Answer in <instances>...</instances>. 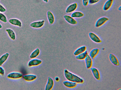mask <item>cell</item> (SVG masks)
Wrapping results in <instances>:
<instances>
[{
	"label": "cell",
	"mask_w": 121,
	"mask_h": 90,
	"mask_svg": "<svg viewBox=\"0 0 121 90\" xmlns=\"http://www.w3.org/2000/svg\"><path fill=\"white\" fill-rule=\"evenodd\" d=\"M113 2V0H107L105 2L103 6V10L105 11L108 10L112 6Z\"/></svg>",
	"instance_id": "15"
},
{
	"label": "cell",
	"mask_w": 121,
	"mask_h": 90,
	"mask_svg": "<svg viewBox=\"0 0 121 90\" xmlns=\"http://www.w3.org/2000/svg\"><path fill=\"white\" fill-rule=\"evenodd\" d=\"M89 0H82V3L83 5L85 6H87L89 4Z\"/></svg>",
	"instance_id": "29"
},
{
	"label": "cell",
	"mask_w": 121,
	"mask_h": 90,
	"mask_svg": "<svg viewBox=\"0 0 121 90\" xmlns=\"http://www.w3.org/2000/svg\"><path fill=\"white\" fill-rule=\"evenodd\" d=\"M89 36L90 39L93 42L96 43H100L102 41L100 38L95 33L90 32L89 33Z\"/></svg>",
	"instance_id": "4"
},
{
	"label": "cell",
	"mask_w": 121,
	"mask_h": 90,
	"mask_svg": "<svg viewBox=\"0 0 121 90\" xmlns=\"http://www.w3.org/2000/svg\"><path fill=\"white\" fill-rule=\"evenodd\" d=\"M9 55V53L6 52L3 54L0 57V66H2L8 59Z\"/></svg>",
	"instance_id": "21"
},
{
	"label": "cell",
	"mask_w": 121,
	"mask_h": 90,
	"mask_svg": "<svg viewBox=\"0 0 121 90\" xmlns=\"http://www.w3.org/2000/svg\"><path fill=\"white\" fill-rule=\"evenodd\" d=\"M23 75L21 73L13 72L9 73L7 75V77L12 79H17L22 77Z\"/></svg>",
	"instance_id": "2"
},
{
	"label": "cell",
	"mask_w": 121,
	"mask_h": 90,
	"mask_svg": "<svg viewBox=\"0 0 121 90\" xmlns=\"http://www.w3.org/2000/svg\"><path fill=\"white\" fill-rule=\"evenodd\" d=\"M121 6H119V8H118V10H119V11H121Z\"/></svg>",
	"instance_id": "31"
},
{
	"label": "cell",
	"mask_w": 121,
	"mask_h": 90,
	"mask_svg": "<svg viewBox=\"0 0 121 90\" xmlns=\"http://www.w3.org/2000/svg\"><path fill=\"white\" fill-rule=\"evenodd\" d=\"M99 51L98 48L93 49L90 52L89 55L92 59H94L98 54Z\"/></svg>",
	"instance_id": "20"
},
{
	"label": "cell",
	"mask_w": 121,
	"mask_h": 90,
	"mask_svg": "<svg viewBox=\"0 0 121 90\" xmlns=\"http://www.w3.org/2000/svg\"><path fill=\"white\" fill-rule=\"evenodd\" d=\"M88 54L87 51L86 50L84 52L76 56V57L78 60H83L85 59Z\"/></svg>",
	"instance_id": "23"
},
{
	"label": "cell",
	"mask_w": 121,
	"mask_h": 90,
	"mask_svg": "<svg viewBox=\"0 0 121 90\" xmlns=\"http://www.w3.org/2000/svg\"><path fill=\"white\" fill-rule=\"evenodd\" d=\"M85 59L86 68L87 69H90L92 65V59L88 54Z\"/></svg>",
	"instance_id": "14"
},
{
	"label": "cell",
	"mask_w": 121,
	"mask_h": 90,
	"mask_svg": "<svg viewBox=\"0 0 121 90\" xmlns=\"http://www.w3.org/2000/svg\"><path fill=\"white\" fill-rule=\"evenodd\" d=\"M6 11V9L2 4H0V12L4 13Z\"/></svg>",
	"instance_id": "27"
},
{
	"label": "cell",
	"mask_w": 121,
	"mask_h": 90,
	"mask_svg": "<svg viewBox=\"0 0 121 90\" xmlns=\"http://www.w3.org/2000/svg\"><path fill=\"white\" fill-rule=\"evenodd\" d=\"M54 82L53 79L51 77H49L48 78L47 81L45 86V90H51L54 85Z\"/></svg>",
	"instance_id": "11"
},
{
	"label": "cell",
	"mask_w": 121,
	"mask_h": 90,
	"mask_svg": "<svg viewBox=\"0 0 121 90\" xmlns=\"http://www.w3.org/2000/svg\"><path fill=\"white\" fill-rule=\"evenodd\" d=\"M55 79L56 81H58L59 80V78L58 77H56L55 78Z\"/></svg>",
	"instance_id": "30"
},
{
	"label": "cell",
	"mask_w": 121,
	"mask_h": 90,
	"mask_svg": "<svg viewBox=\"0 0 121 90\" xmlns=\"http://www.w3.org/2000/svg\"><path fill=\"white\" fill-rule=\"evenodd\" d=\"M84 15V14L79 11H76L73 12L71 16L74 18H80L83 17Z\"/></svg>",
	"instance_id": "22"
},
{
	"label": "cell",
	"mask_w": 121,
	"mask_h": 90,
	"mask_svg": "<svg viewBox=\"0 0 121 90\" xmlns=\"http://www.w3.org/2000/svg\"><path fill=\"white\" fill-rule=\"evenodd\" d=\"M64 73L65 78L68 81L78 83H82L84 82V80L82 78L67 69L64 70Z\"/></svg>",
	"instance_id": "1"
},
{
	"label": "cell",
	"mask_w": 121,
	"mask_h": 90,
	"mask_svg": "<svg viewBox=\"0 0 121 90\" xmlns=\"http://www.w3.org/2000/svg\"><path fill=\"white\" fill-rule=\"evenodd\" d=\"M23 79L26 81H33L37 78L36 75L33 74L25 75L23 76Z\"/></svg>",
	"instance_id": "18"
},
{
	"label": "cell",
	"mask_w": 121,
	"mask_h": 90,
	"mask_svg": "<svg viewBox=\"0 0 121 90\" xmlns=\"http://www.w3.org/2000/svg\"><path fill=\"white\" fill-rule=\"evenodd\" d=\"M40 53V49L37 48L32 52L30 56V57L31 59L35 58L39 55Z\"/></svg>",
	"instance_id": "24"
},
{
	"label": "cell",
	"mask_w": 121,
	"mask_h": 90,
	"mask_svg": "<svg viewBox=\"0 0 121 90\" xmlns=\"http://www.w3.org/2000/svg\"><path fill=\"white\" fill-rule=\"evenodd\" d=\"M86 49V47L85 46H81L77 49L74 52L73 54L77 56L85 51Z\"/></svg>",
	"instance_id": "19"
},
{
	"label": "cell",
	"mask_w": 121,
	"mask_h": 90,
	"mask_svg": "<svg viewBox=\"0 0 121 90\" xmlns=\"http://www.w3.org/2000/svg\"><path fill=\"white\" fill-rule=\"evenodd\" d=\"M45 21L43 20L35 21L31 23L30 26L33 28H39L42 27L44 25Z\"/></svg>",
	"instance_id": "5"
},
{
	"label": "cell",
	"mask_w": 121,
	"mask_h": 90,
	"mask_svg": "<svg viewBox=\"0 0 121 90\" xmlns=\"http://www.w3.org/2000/svg\"><path fill=\"white\" fill-rule=\"evenodd\" d=\"M63 84L65 87L70 88L76 87L77 84V83L76 82L68 80L64 81Z\"/></svg>",
	"instance_id": "13"
},
{
	"label": "cell",
	"mask_w": 121,
	"mask_h": 90,
	"mask_svg": "<svg viewBox=\"0 0 121 90\" xmlns=\"http://www.w3.org/2000/svg\"><path fill=\"white\" fill-rule=\"evenodd\" d=\"M2 27V26L1 24L0 23V29H1Z\"/></svg>",
	"instance_id": "33"
},
{
	"label": "cell",
	"mask_w": 121,
	"mask_h": 90,
	"mask_svg": "<svg viewBox=\"0 0 121 90\" xmlns=\"http://www.w3.org/2000/svg\"><path fill=\"white\" fill-rule=\"evenodd\" d=\"M64 18L67 22L71 25H75L78 23L77 21L71 16L65 15L64 16Z\"/></svg>",
	"instance_id": "9"
},
{
	"label": "cell",
	"mask_w": 121,
	"mask_h": 90,
	"mask_svg": "<svg viewBox=\"0 0 121 90\" xmlns=\"http://www.w3.org/2000/svg\"><path fill=\"white\" fill-rule=\"evenodd\" d=\"M44 2L46 3H47L48 2V0H43Z\"/></svg>",
	"instance_id": "32"
},
{
	"label": "cell",
	"mask_w": 121,
	"mask_h": 90,
	"mask_svg": "<svg viewBox=\"0 0 121 90\" xmlns=\"http://www.w3.org/2000/svg\"><path fill=\"white\" fill-rule=\"evenodd\" d=\"M91 70L92 73L95 78L99 80L100 79V75L98 70L95 67L91 68Z\"/></svg>",
	"instance_id": "12"
},
{
	"label": "cell",
	"mask_w": 121,
	"mask_h": 90,
	"mask_svg": "<svg viewBox=\"0 0 121 90\" xmlns=\"http://www.w3.org/2000/svg\"><path fill=\"white\" fill-rule=\"evenodd\" d=\"M5 71L4 69L0 66V75L2 76H4L5 74Z\"/></svg>",
	"instance_id": "28"
},
{
	"label": "cell",
	"mask_w": 121,
	"mask_h": 90,
	"mask_svg": "<svg viewBox=\"0 0 121 90\" xmlns=\"http://www.w3.org/2000/svg\"><path fill=\"white\" fill-rule=\"evenodd\" d=\"M8 21L9 23L13 26L19 27L22 26V22L21 21L18 19L15 18L10 19Z\"/></svg>",
	"instance_id": "6"
},
{
	"label": "cell",
	"mask_w": 121,
	"mask_h": 90,
	"mask_svg": "<svg viewBox=\"0 0 121 90\" xmlns=\"http://www.w3.org/2000/svg\"><path fill=\"white\" fill-rule=\"evenodd\" d=\"M5 31L11 39L13 40H15L16 37V34L12 29L10 28H7Z\"/></svg>",
	"instance_id": "16"
},
{
	"label": "cell",
	"mask_w": 121,
	"mask_h": 90,
	"mask_svg": "<svg viewBox=\"0 0 121 90\" xmlns=\"http://www.w3.org/2000/svg\"><path fill=\"white\" fill-rule=\"evenodd\" d=\"M109 59L111 62L115 66H118L120 65L119 61L116 57L112 53L109 54Z\"/></svg>",
	"instance_id": "8"
},
{
	"label": "cell",
	"mask_w": 121,
	"mask_h": 90,
	"mask_svg": "<svg viewBox=\"0 0 121 90\" xmlns=\"http://www.w3.org/2000/svg\"><path fill=\"white\" fill-rule=\"evenodd\" d=\"M42 61L40 59H34L31 60L28 62V65L29 67L36 66L40 64Z\"/></svg>",
	"instance_id": "10"
},
{
	"label": "cell",
	"mask_w": 121,
	"mask_h": 90,
	"mask_svg": "<svg viewBox=\"0 0 121 90\" xmlns=\"http://www.w3.org/2000/svg\"><path fill=\"white\" fill-rule=\"evenodd\" d=\"M78 7V4L77 3H74L69 5L67 8L65 12L69 13L74 12L76 10Z\"/></svg>",
	"instance_id": "7"
},
{
	"label": "cell",
	"mask_w": 121,
	"mask_h": 90,
	"mask_svg": "<svg viewBox=\"0 0 121 90\" xmlns=\"http://www.w3.org/2000/svg\"><path fill=\"white\" fill-rule=\"evenodd\" d=\"M100 0H89V4L91 5L95 4L98 2Z\"/></svg>",
	"instance_id": "26"
},
{
	"label": "cell",
	"mask_w": 121,
	"mask_h": 90,
	"mask_svg": "<svg viewBox=\"0 0 121 90\" xmlns=\"http://www.w3.org/2000/svg\"><path fill=\"white\" fill-rule=\"evenodd\" d=\"M47 16L49 23L50 25L53 24L55 21L54 15L50 11H48L47 13Z\"/></svg>",
	"instance_id": "17"
},
{
	"label": "cell",
	"mask_w": 121,
	"mask_h": 90,
	"mask_svg": "<svg viewBox=\"0 0 121 90\" xmlns=\"http://www.w3.org/2000/svg\"><path fill=\"white\" fill-rule=\"evenodd\" d=\"M0 21L3 23H7L8 21L6 16L3 13L0 12Z\"/></svg>",
	"instance_id": "25"
},
{
	"label": "cell",
	"mask_w": 121,
	"mask_h": 90,
	"mask_svg": "<svg viewBox=\"0 0 121 90\" xmlns=\"http://www.w3.org/2000/svg\"><path fill=\"white\" fill-rule=\"evenodd\" d=\"M109 20L108 17H103L99 18L96 21L95 24V26L97 28L101 27Z\"/></svg>",
	"instance_id": "3"
}]
</instances>
